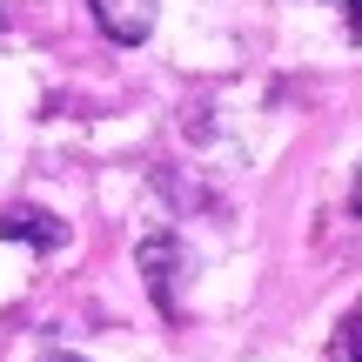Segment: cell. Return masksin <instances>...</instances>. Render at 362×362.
Instances as JSON below:
<instances>
[{
	"label": "cell",
	"instance_id": "6da1fadb",
	"mask_svg": "<svg viewBox=\"0 0 362 362\" xmlns=\"http://www.w3.org/2000/svg\"><path fill=\"white\" fill-rule=\"evenodd\" d=\"M94 21H101L107 40H121V47H141L148 34H155V0H88Z\"/></svg>",
	"mask_w": 362,
	"mask_h": 362
},
{
	"label": "cell",
	"instance_id": "277c9868",
	"mask_svg": "<svg viewBox=\"0 0 362 362\" xmlns=\"http://www.w3.org/2000/svg\"><path fill=\"white\" fill-rule=\"evenodd\" d=\"M349 34L362 40V0H349Z\"/></svg>",
	"mask_w": 362,
	"mask_h": 362
},
{
	"label": "cell",
	"instance_id": "8992f818",
	"mask_svg": "<svg viewBox=\"0 0 362 362\" xmlns=\"http://www.w3.org/2000/svg\"><path fill=\"white\" fill-rule=\"evenodd\" d=\"M54 362H74V356H54Z\"/></svg>",
	"mask_w": 362,
	"mask_h": 362
},
{
	"label": "cell",
	"instance_id": "3957f363",
	"mask_svg": "<svg viewBox=\"0 0 362 362\" xmlns=\"http://www.w3.org/2000/svg\"><path fill=\"white\" fill-rule=\"evenodd\" d=\"M342 356H349V362H362V309L349 315V322H342Z\"/></svg>",
	"mask_w": 362,
	"mask_h": 362
},
{
	"label": "cell",
	"instance_id": "5b68a950",
	"mask_svg": "<svg viewBox=\"0 0 362 362\" xmlns=\"http://www.w3.org/2000/svg\"><path fill=\"white\" fill-rule=\"evenodd\" d=\"M356 215H362V181H356Z\"/></svg>",
	"mask_w": 362,
	"mask_h": 362
},
{
	"label": "cell",
	"instance_id": "7a4b0ae2",
	"mask_svg": "<svg viewBox=\"0 0 362 362\" xmlns=\"http://www.w3.org/2000/svg\"><path fill=\"white\" fill-rule=\"evenodd\" d=\"M0 235H27V242H40V248H61V221L54 215H34V208H7L0 215Z\"/></svg>",
	"mask_w": 362,
	"mask_h": 362
}]
</instances>
